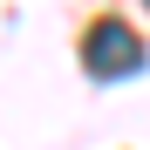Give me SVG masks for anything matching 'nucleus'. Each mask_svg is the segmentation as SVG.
Returning a JSON list of instances; mask_svg holds the SVG:
<instances>
[{
    "mask_svg": "<svg viewBox=\"0 0 150 150\" xmlns=\"http://www.w3.org/2000/svg\"><path fill=\"white\" fill-rule=\"evenodd\" d=\"M82 62H89L96 82H123V75L143 68V41L123 28V21H96V28L82 34Z\"/></svg>",
    "mask_w": 150,
    "mask_h": 150,
    "instance_id": "obj_1",
    "label": "nucleus"
}]
</instances>
